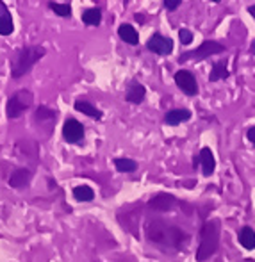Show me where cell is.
I'll list each match as a JSON object with an SVG mask.
<instances>
[{"instance_id":"obj_1","label":"cell","mask_w":255,"mask_h":262,"mask_svg":"<svg viewBox=\"0 0 255 262\" xmlns=\"http://www.w3.org/2000/svg\"><path fill=\"white\" fill-rule=\"evenodd\" d=\"M145 232L150 243H155V245H161V246H173L177 250H182L189 243V235L186 232L180 230L179 227L164 223L161 220L148 221Z\"/></svg>"},{"instance_id":"obj_2","label":"cell","mask_w":255,"mask_h":262,"mask_svg":"<svg viewBox=\"0 0 255 262\" xmlns=\"http://www.w3.org/2000/svg\"><path fill=\"white\" fill-rule=\"evenodd\" d=\"M220 221L210 220L202 227L200 232V246L197 250V260L205 262L207 259L216 253L218 246H220Z\"/></svg>"},{"instance_id":"obj_3","label":"cell","mask_w":255,"mask_h":262,"mask_svg":"<svg viewBox=\"0 0 255 262\" xmlns=\"http://www.w3.org/2000/svg\"><path fill=\"white\" fill-rule=\"evenodd\" d=\"M45 55V49L41 45H29L24 47L20 52L16 54L13 61V66H11V75L14 79H20L25 73L31 72V68L39 61V59Z\"/></svg>"},{"instance_id":"obj_4","label":"cell","mask_w":255,"mask_h":262,"mask_svg":"<svg viewBox=\"0 0 255 262\" xmlns=\"http://www.w3.org/2000/svg\"><path fill=\"white\" fill-rule=\"evenodd\" d=\"M32 102H34V95L29 90H22V91H18V93H14L13 97L7 100V105H6L7 118H9V120L20 118L22 114L32 105Z\"/></svg>"},{"instance_id":"obj_5","label":"cell","mask_w":255,"mask_h":262,"mask_svg":"<svg viewBox=\"0 0 255 262\" xmlns=\"http://www.w3.org/2000/svg\"><path fill=\"white\" fill-rule=\"evenodd\" d=\"M227 50V47H223L221 43L218 41H204L197 50H191V52H186L180 55L179 61L180 62H186V61H204V59L210 57V55H216V54H223Z\"/></svg>"},{"instance_id":"obj_6","label":"cell","mask_w":255,"mask_h":262,"mask_svg":"<svg viewBox=\"0 0 255 262\" xmlns=\"http://www.w3.org/2000/svg\"><path fill=\"white\" fill-rule=\"evenodd\" d=\"M175 84L184 91V93L189 95V97H195V95L198 93L197 79H195L193 73L187 72V70H179V72L175 73Z\"/></svg>"},{"instance_id":"obj_7","label":"cell","mask_w":255,"mask_h":262,"mask_svg":"<svg viewBox=\"0 0 255 262\" xmlns=\"http://www.w3.org/2000/svg\"><path fill=\"white\" fill-rule=\"evenodd\" d=\"M55 116H57V113L54 109L47 105H39L34 113V123H39V128H45V132L49 134L55 125Z\"/></svg>"},{"instance_id":"obj_8","label":"cell","mask_w":255,"mask_h":262,"mask_svg":"<svg viewBox=\"0 0 255 262\" xmlns=\"http://www.w3.org/2000/svg\"><path fill=\"white\" fill-rule=\"evenodd\" d=\"M62 138H65V141H68V143H79V141H82V138H84V127L77 120L70 118V120H66L65 125H62Z\"/></svg>"},{"instance_id":"obj_9","label":"cell","mask_w":255,"mask_h":262,"mask_svg":"<svg viewBox=\"0 0 255 262\" xmlns=\"http://www.w3.org/2000/svg\"><path fill=\"white\" fill-rule=\"evenodd\" d=\"M146 47H148V50H152V52L159 55H169L173 52V41L162 34H154L152 38L148 39Z\"/></svg>"},{"instance_id":"obj_10","label":"cell","mask_w":255,"mask_h":262,"mask_svg":"<svg viewBox=\"0 0 255 262\" xmlns=\"http://www.w3.org/2000/svg\"><path fill=\"white\" fill-rule=\"evenodd\" d=\"M173 205H175V198L166 193L157 194V196H154L152 200L148 202V207L157 210V212H168V210L173 209Z\"/></svg>"},{"instance_id":"obj_11","label":"cell","mask_w":255,"mask_h":262,"mask_svg":"<svg viewBox=\"0 0 255 262\" xmlns=\"http://www.w3.org/2000/svg\"><path fill=\"white\" fill-rule=\"evenodd\" d=\"M32 180V171L29 168H20L9 177V186L14 189H22V187L29 186Z\"/></svg>"},{"instance_id":"obj_12","label":"cell","mask_w":255,"mask_h":262,"mask_svg":"<svg viewBox=\"0 0 255 262\" xmlns=\"http://www.w3.org/2000/svg\"><path fill=\"white\" fill-rule=\"evenodd\" d=\"M189 118H191V111H187V109H173V111H168V113H166L164 123L175 127V125H180V123H184V121H187Z\"/></svg>"},{"instance_id":"obj_13","label":"cell","mask_w":255,"mask_h":262,"mask_svg":"<svg viewBox=\"0 0 255 262\" xmlns=\"http://www.w3.org/2000/svg\"><path fill=\"white\" fill-rule=\"evenodd\" d=\"M146 95V90L143 84L139 82H132L131 88L127 90V95H125V100L129 102V104H139V102H143V98H145Z\"/></svg>"},{"instance_id":"obj_14","label":"cell","mask_w":255,"mask_h":262,"mask_svg":"<svg viewBox=\"0 0 255 262\" xmlns=\"http://www.w3.org/2000/svg\"><path fill=\"white\" fill-rule=\"evenodd\" d=\"M200 162H202V169H204V175L210 177L216 169V161H214V156L209 148H202L200 150Z\"/></svg>"},{"instance_id":"obj_15","label":"cell","mask_w":255,"mask_h":262,"mask_svg":"<svg viewBox=\"0 0 255 262\" xmlns=\"http://www.w3.org/2000/svg\"><path fill=\"white\" fill-rule=\"evenodd\" d=\"M118 34H120V38L123 39L125 43H129V45H138V43H139L138 32H136V29L132 27V25H129V24L120 25V29H118Z\"/></svg>"},{"instance_id":"obj_16","label":"cell","mask_w":255,"mask_h":262,"mask_svg":"<svg viewBox=\"0 0 255 262\" xmlns=\"http://www.w3.org/2000/svg\"><path fill=\"white\" fill-rule=\"evenodd\" d=\"M75 111H79V113H82V114H88V116L95 118V120H100V118L103 116L102 111H98L93 104H90V102H84V100H77L75 102Z\"/></svg>"},{"instance_id":"obj_17","label":"cell","mask_w":255,"mask_h":262,"mask_svg":"<svg viewBox=\"0 0 255 262\" xmlns=\"http://www.w3.org/2000/svg\"><path fill=\"white\" fill-rule=\"evenodd\" d=\"M228 77V70H227V61H218L213 64V70H210L209 80L210 82H218L221 79H227Z\"/></svg>"},{"instance_id":"obj_18","label":"cell","mask_w":255,"mask_h":262,"mask_svg":"<svg viewBox=\"0 0 255 262\" xmlns=\"http://www.w3.org/2000/svg\"><path fill=\"white\" fill-rule=\"evenodd\" d=\"M239 243L241 246H245L246 250H253L255 248V232L250 227H243L239 230Z\"/></svg>"},{"instance_id":"obj_19","label":"cell","mask_w":255,"mask_h":262,"mask_svg":"<svg viewBox=\"0 0 255 262\" xmlns=\"http://www.w3.org/2000/svg\"><path fill=\"white\" fill-rule=\"evenodd\" d=\"M73 198L77 202H91L95 198V191L90 186H77L73 189Z\"/></svg>"},{"instance_id":"obj_20","label":"cell","mask_w":255,"mask_h":262,"mask_svg":"<svg viewBox=\"0 0 255 262\" xmlns=\"http://www.w3.org/2000/svg\"><path fill=\"white\" fill-rule=\"evenodd\" d=\"M82 21L86 25H98L102 21V11L97 9V7H91V9H86L82 13Z\"/></svg>"},{"instance_id":"obj_21","label":"cell","mask_w":255,"mask_h":262,"mask_svg":"<svg viewBox=\"0 0 255 262\" xmlns=\"http://www.w3.org/2000/svg\"><path fill=\"white\" fill-rule=\"evenodd\" d=\"M114 166L120 173H132L138 169V162L132 159H114Z\"/></svg>"},{"instance_id":"obj_22","label":"cell","mask_w":255,"mask_h":262,"mask_svg":"<svg viewBox=\"0 0 255 262\" xmlns=\"http://www.w3.org/2000/svg\"><path fill=\"white\" fill-rule=\"evenodd\" d=\"M25 145H27V148L24 146V143L18 141V143H16L18 152H24L25 156H27V157H32V159L38 157V146H36V143H34V141H31V139H25Z\"/></svg>"},{"instance_id":"obj_23","label":"cell","mask_w":255,"mask_h":262,"mask_svg":"<svg viewBox=\"0 0 255 262\" xmlns=\"http://www.w3.org/2000/svg\"><path fill=\"white\" fill-rule=\"evenodd\" d=\"M13 18L11 13H6L4 16H0V36H9L13 32Z\"/></svg>"},{"instance_id":"obj_24","label":"cell","mask_w":255,"mask_h":262,"mask_svg":"<svg viewBox=\"0 0 255 262\" xmlns=\"http://www.w3.org/2000/svg\"><path fill=\"white\" fill-rule=\"evenodd\" d=\"M50 9L54 11L55 14H59V16H62V18H68L70 14H72V7H70V4H57V2H50Z\"/></svg>"},{"instance_id":"obj_25","label":"cell","mask_w":255,"mask_h":262,"mask_svg":"<svg viewBox=\"0 0 255 262\" xmlns=\"http://www.w3.org/2000/svg\"><path fill=\"white\" fill-rule=\"evenodd\" d=\"M179 36H180V41H182V45H189V43L193 41V32L187 31V29H180Z\"/></svg>"},{"instance_id":"obj_26","label":"cell","mask_w":255,"mask_h":262,"mask_svg":"<svg viewBox=\"0 0 255 262\" xmlns=\"http://www.w3.org/2000/svg\"><path fill=\"white\" fill-rule=\"evenodd\" d=\"M180 4H182L180 0H166V2H164V7H166L168 11H173V9H177V7H179Z\"/></svg>"},{"instance_id":"obj_27","label":"cell","mask_w":255,"mask_h":262,"mask_svg":"<svg viewBox=\"0 0 255 262\" xmlns=\"http://www.w3.org/2000/svg\"><path fill=\"white\" fill-rule=\"evenodd\" d=\"M246 138H248V141L255 146V127L248 128V132H246Z\"/></svg>"},{"instance_id":"obj_28","label":"cell","mask_w":255,"mask_h":262,"mask_svg":"<svg viewBox=\"0 0 255 262\" xmlns=\"http://www.w3.org/2000/svg\"><path fill=\"white\" fill-rule=\"evenodd\" d=\"M6 13H9V11H7V7H6V4L0 2V16H4Z\"/></svg>"},{"instance_id":"obj_29","label":"cell","mask_w":255,"mask_h":262,"mask_svg":"<svg viewBox=\"0 0 255 262\" xmlns=\"http://www.w3.org/2000/svg\"><path fill=\"white\" fill-rule=\"evenodd\" d=\"M248 13L255 18V6H250V7H248Z\"/></svg>"},{"instance_id":"obj_30","label":"cell","mask_w":255,"mask_h":262,"mask_svg":"<svg viewBox=\"0 0 255 262\" xmlns=\"http://www.w3.org/2000/svg\"><path fill=\"white\" fill-rule=\"evenodd\" d=\"M252 54H255V41H253V47H252Z\"/></svg>"}]
</instances>
